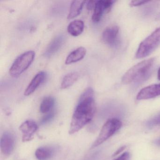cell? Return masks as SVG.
<instances>
[{"label":"cell","mask_w":160,"mask_h":160,"mask_svg":"<svg viewBox=\"0 0 160 160\" xmlns=\"http://www.w3.org/2000/svg\"><path fill=\"white\" fill-rule=\"evenodd\" d=\"M115 2L112 0H100L97 1L94 12L92 16V20L93 22L97 23L101 20L103 15L105 13L109 12L111 7Z\"/></svg>","instance_id":"52a82bcc"},{"label":"cell","mask_w":160,"mask_h":160,"mask_svg":"<svg viewBox=\"0 0 160 160\" xmlns=\"http://www.w3.org/2000/svg\"><path fill=\"white\" fill-rule=\"evenodd\" d=\"M154 61V58H151L133 66L122 77V83L124 84H129L134 81L144 79L150 71Z\"/></svg>","instance_id":"7a4b0ae2"},{"label":"cell","mask_w":160,"mask_h":160,"mask_svg":"<svg viewBox=\"0 0 160 160\" xmlns=\"http://www.w3.org/2000/svg\"><path fill=\"white\" fill-rule=\"evenodd\" d=\"M35 53L28 51L19 56L14 62L9 71L11 76L17 77L23 73L29 68L34 60Z\"/></svg>","instance_id":"277c9868"},{"label":"cell","mask_w":160,"mask_h":160,"mask_svg":"<svg viewBox=\"0 0 160 160\" xmlns=\"http://www.w3.org/2000/svg\"><path fill=\"white\" fill-rule=\"evenodd\" d=\"M19 130L22 133V141L27 142L33 138L34 133L38 130V125L32 121H26L20 125Z\"/></svg>","instance_id":"ba28073f"},{"label":"cell","mask_w":160,"mask_h":160,"mask_svg":"<svg viewBox=\"0 0 160 160\" xmlns=\"http://www.w3.org/2000/svg\"><path fill=\"white\" fill-rule=\"evenodd\" d=\"M160 44V28H159L140 44L136 54V58L142 59L149 56Z\"/></svg>","instance_id":"3957f363"},{"label":"cell","mask_w":160,"mask_h":160,"mask_svg":"<svg viewBox=\"0 0 160 160\" xmlns=\"http://www.w3.org/2000/svg\"><path fill=\"white\" fill-rule=\"evenodd\" d=\"M130 154L128 152H123L122 154L119 156L117 159L114 160H130Z\"/></svg>","instance_id":"44dd1931"},{"label":"cell","mask_w":160,"mask_h":160,"mask_svg":"<svg viewBox=\"0 0 160 160\" xmlns=\"http://www.w3.org/2000/svg\"><path fill=\"white\" fill-rule=\"evenodd\" d=\"M160 96V83L143 88L137 95L138 100H148Z\"/></svg>","instance_id":"9c48e42d"},{"label":"cell","mask_w":160,"mask_h":160,"mask_svg":"<svg viewBox=\"0 0 160 160\" xmlns=\"http://www.w3.org/2000/svg\"><path fill=\"white\" fill-rule=\"evenodd\" d=\"M86 48L83 47H80L77 49L72 51L67 56L65 60V63L66 64H70L71 63H75L84 58L86 54Z\"/></svg>","instance_id":"7c38bea8"},{"label":"cell","mask_w":160,"mask_h":160,"mask_svg":"<svg viewBox=\"0 0 160 160\" xmlns=\"http://www.w3.org/2000/svg\"><path fill=\"white\" fill-rule=\"evenodd\" d=\"M45 73L44 72H38L34 77L27 88L25 90L24 94L26 96H29L32 94L37 88L43 82L45 78Z\"/></svg>","instance_id":"8fae6325"},{"label":"cell","mask_w":160,"mask_h":160,"mask_svg":"<svg viewBox=\"0 0 160 160\" xmlns=\"http://www.w3.org/2000/svg\"><path fill=\"white\" fill-rule=\"evenodd\" d=\"M85 24L81 20H75L68 25L67 30L71 35L78 36L80 35L84 31Z\"/></svg>","instance_id":"5bb4252c"},{"label":"cell","mask_w":160,"mask_h":160,"mask_svg":"<svg viewBox=\"0 0 160 160\" xmlns=\"http://www.w3.org/2000/svg\"><path fill=\"white\" fill-rule=\"evenodd\" d=\"M103 42L112 48H117L120 44L119 28L117 26L107 28L102 34Z\"/></svg>","instance_id":"8992f818"},{"label":"cell","mask_w":160,"mask_h":160,"mask_svg":"<svg viewBox=\"0 0 160 160\" xmlns=\"http://www.w3.org/2000/svg\"><path fill=\"white\" fill-rule=\"evenodd\" d=\"M125 148H126V146H122V147H121L119 148L118 149L116 152H115V153L113 154V156H116L117 155H118V154H119L121 152H122L124 149H125Z\"/></svg>","instance_id":"603a6c76"},{"label":"cell","mask_w":160,"mask_h":160,"mask_svg":"<svg viewBox=\"0 0 160 160\" xmlns=\"http://www.w3.org/2000/svg\"><path fill=\"white\" fill-rule=\"evenodd\" d=\"M149 2H150L149 1H132L130 2V5L132 7H137L144 5Z\"/></svg>","instance_id":"ffe728a7"},{"label":"cell","mask_w":160,"mask_h":160,"mask_svg":"<svg viewBox=\"0 0 160 160\" xmlns=\"http://www.w3.org/2000/svg\"><path fill=\"white\" fill-rule=\"evenodd\" d=\"M55 116L54 112H51L48 114L47 115L45 116L41 120V123L42 124H45V123H48L50 121L52 120V119L54 118Z\"/></svg>","instance_id":"d6986e66"},{"label":"cell","mask_w":160,"mask_h":160,"mask_svg":"<svg viewBox=\"0 0 160 160\" xmlns=\"http://www.w3.org/2000/svg\"><path fill=\"white\" fill-rule=\"evenodd\" d=\"M157 144H158V145H160V139H159V140L157 141Z\"/></svg>","instance_id":"484cf974"},{"label":"cell","mask_w":160,"mask_h":160,"mask_svg":"<svg viewBox=\"0 0 160 160\" xmlns=\"http://www.w3.org/2000/svg\"><path fill=\"white\" fill-rule=\"evenodd\" d=\"M96 2L97 1H93V0L88 2V3H87V8L88 10H91L92 9H94Z\"/></svg>","instance_id":"7402d4cb"},{"label":"cell","mask_w":160,"mask_h":160,"mask_svg":"<svg viewBox=\"0 0 160 160\" xmlns=\"http://www.w3.org/2000/svg\"><path fill=\"white\" fill-rule=\"evenodd\" d=\"M78 77L79 75L76 72H72L67 74L62 79L61 88L64 89L71 87L78 80Z\"/></svg>","instance_id":"e0dca14e"},{"label":"cell","mask_w":160,"mask_h":160,"mask_svg":"<svg viewBox=\"0 0 160 160\" xmlns=\"http://www.w3.org/2000/svg\"><path fill=\"white\" fill-rule=\"evenodd\" d=\"M149 123L151 125H152V124L153 125V124H160V116L156 118L153 119V120L151 122H149Z\"/></svg>","instance_id":"cb8c5ba5"},{"label":"cell","mask_w":160,"mask_h":160,"mask_svg":"<svg viewBox=\"0 0 160 160\" xmlns=\"http://www.w3.org/2000/svg\"><path fill=\"white\" fill-rule=\"evenodd\" d=\"M15 139L10 133H3L1 138L0 148L3 155L8 156L12 152L14 148Z\"/></svg>","instance_id":"30bf717a"},{"label":"cell","mask_w":160,"mask_h":160,"mask_svg":"<svg viewBox=\"0 0 160 160\" xmlns=\"http://www.w3.org/2000/svg\"><path fill=\"white\" fill-rule=\"evenodd\" d=\"M85 1H73L70 6V11L67 18L72 19L79 15L85 4Z\"/></svg>","instance_id":"9a60e30c"},{"label":"cell","mask_w":160,"mask_h":160,"mask_svg":"<svg viewBox=\"0 0 160 160\" xmlns=\"http://www.w3.org/2000/svg\"><path fill=\"white\" fill-rule=\"evenodd\" d=\"M55 104L54 98L51 96L45 97L40 105V111L42 113H47L49 112L53 108Z\"/></svg>","instance_id":"ac0fdd59"},{"label":"cell","mask_w":160,"mask_h":160,"mask_svg":"<svg viewBox=\"0 0 160 160\" xmlns=\"http://www.w3.org/2000/svg\"><path fill=\"white\" fill-rule=\"evenodd\" d=\"M122 126V123L118 119L112 118L108 120L102 127L99 136L92 146V148L102 144L118 132Z\"/></svg>","instance_id":"5b68a950"},{"label":"cell","mask_w":160,"mask_h":160,"mask_svg":"<svg viewBox=\"0 0 160 160\" xmlns=\"http://www.w3.org/2000/svg\"><path fill=\"white\" fill-rule=\"evenodd\" d=\"M53 150L48 147H41L35 151V155L38 160H48L52 157Z\"/></svg>","instance_id":"2e32d148"},{"label":"cell","mask_w":160,"mask_h":160,"mask_svg":"<svg viewBox=\"0 0 160 160\" xmlns=\"http://www.w3.org/2000/svg\"><path fill=\"white\" fill-rule=\"evenodd\" d=\"M96 111L94 92L91 88L86 89L78 101L72 117L69 133L72 134L89 123Z\"/></svg>","instance_id":"6da1fadb"},{"label":"cell","mask_w":160,"mask_h":160,"mask_svg":"<svg viewBox=\"0 0 160 160\" xmlns=\"http://www.w3.org/2000/svg\"><path fill=\"white\" fill-rule=\"evenodd\" d=\"M157 76H158V78L159 80H160V67L159 68V70L158 71V74H157Z\"/></svg>","instance_id":"d4e9b609"},{"label":"cell","mask_w":160,"mask_h":160,"mask_svg":"<svg viewBox=\"0 0 160 160\" xmlns=\"http://www.w3.org/2000/svg\"><path fill=\"white\" fill-rule=\"evenodd\" d=\"M64 41V37L62 35H59L53 39L47 48L45 55L48 57H50L57 52L61 48Z\"/></svg>","instance_id":"4fadbf2b"}]
</instances>
